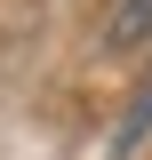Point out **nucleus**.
Returning <instances> with one entry per match:
<instances>
[{
    "label": "nucleus",
    "mask_w": 152,
    "mask_h": 160,
    "mask_svg": "<svg viewBox=\"0 0 152 160\" xmlns=\"http://www.w3.org/2000/svg\"><path fill=\"white\" fill-rule=\"evenodd\" d=\"M144 32H152V0H120V16H112V32H104V40H112V48H136Z\"/></svg>",
    "instance_id": "f257e3e1"
},
{
    "label": "nucleus",
    "mask_w": 152,
    "mask_h": 160,
    "mask_svg": "<svg viewBox=\"0 0 152 160\" xmlns=\"http://www.w3.org/2000/svg\"><path fill=\"white\" fill-rule=\"evenodd\" d=\"M144 128H152V88H144V104H136V112H128V120H120V152H128V144H136V136H144Z\"/></svg>",
    "instance_id": "f03ea898"
}]
</instances>
